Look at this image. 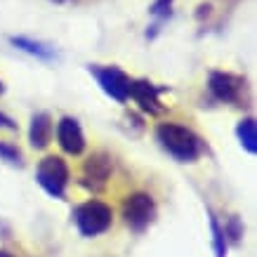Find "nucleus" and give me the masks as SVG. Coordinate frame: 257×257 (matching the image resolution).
Segmentation results:
<instances>
[{"label":"nucleus","mask_w":257,"mask_h":257,"mask_svg":"<svg viewBox=\"0 0 257 257\" xmlns=\"http://www.w3.org/2000/svg\"><path fill=\"white\" fill-rule=\"evenodd\" d=\"M5 92V85H3V80H0V94Z\"/></svg>","instance_id":"6ab92c4d"},{"label":"nucleus","mask_w":257,"mask_h":257,"mask_svg":"<svg viewBox=\"0 0 257 257\" xmlns=\"http://www.w3.org/2000/svg\"><path fill=\"white\" fill-rule=\"evenodd\" d=\"M172 8V0H156L154 5H151V15H168Z\"/></svg>","instance_id":"dca6fc26"},{"label":"nucleus","mask_w":257,"mask_h":257,"mask_svg":"<svg viewBox=\"0 0 257 257\" xmlns=\"http://www.w3.org/2000/svg\"><path fill=\"white\" fill-rule=\"evenodd\" d=\"M109 175H111V156L106 151H97L85 161V177H83L85 182L83 184L97 191V189L106 184Z\"/></svg>","instance_id":"6e6552de"},{"label":"nucleus","mask_w":257,"mask_h":257,"mask_svg":"<svg viewBox=\"0 0 257 257\" xmlns=\"http://www.w3.org/2000/svg\"><path fill=\"white\" fill-rule=\"evenodd\" d=\"M10 43H12L15 47H19V50H24V52H29V55L38 57V59H52V57H55V50L43 45V43H38V40L24 38V36H12Z\"/></svg>","instance_id":"9b49d317"},{"label":"nucleus","mask_w":257,"mask_h":257,"mask_svg":"<svg viewBox=\"0 0 257 257\" xmlns=\"http://www.w3.org/2000/svg\"><path fill=\"white\" fill-rule=\"evenodd\" d=\"M0 158L12 165H22V151L12 147V144H8V142H0Z\"/></svg>","instance_id":"4468645a"},{"label":"nucleus","mask_w":257,"mask_h":257,"mask_svg":"<svg viewBox=\"0 0 257 257\" xmlns=\"http://www.w3.org/2000/svg\"><path fill=\"white\" fill-rule=\"evenodd\" d=\"M208 215H210V231H212V248H215V257H226L224 229H222V224H219L217 217H215L210 210H208Z\"/></svg>","instance_id":"ddd939ff"},{"label":"nucleus","mask_w":257,"mask_h":257,"mask_svg":"<svg viewBox=\"0 0 257 257\" xmlns=\"http://www.w3.org/2000/svg\"><path fill=\"white\" fill-rule=\"evenodd\" d=\"M156 217V201L151 198L144 191H137V194L127 196L123 203V219L125 224L130 226L133 231L142 234Z\"/></svg>","instance_id":"20e7f679"},{"label":"nucleus","mask_w":257,"mask_h":257,"mask_svg":"<svg viewBox=\"0 0 257 257\" xmlns=\"http://www.w3.org/2000/svg\"><path fill=\"white\" fill-rule=\"evenodd\" d=\"M90 73L97 78V83L101 85V90L109 94L111 99L120 101V104L127 101L130 78H127L120 69H116V66H104V69H99V66H90Z\"/></svg>","instance_id":"39448f33"},{"label":"nucleus","mask_w":257,"mask_h":257,"mask_svg":"<svg viewBox=\"0 0 257 257\" xmlns=\"http://www.w3.org/2000/svg\"><path fill=\"white\" fill-rule=\"evenodd\" d=\"M243 85H245L243 78L231 76V73H224V71H212L210 80H208V87H210L212 97L219 101H238L241 99Z\"/></svg>","instance_id":"0eeeda50"},{"label":"nucleus","mask_w":257,"mask_h":257,"mask_svg":"<svg viewBox=\"0 0 257 257\" xmlns=\"http://www.w3.org/2000/svg\"><path fill=\"white\" fill-rule=\"evenodd\" d=\"M236 137L248 154H257V125L252 118H243L241 123L236 125Z\"/></svg>","instance_id":"f8f14e48"},{"label":"nucleus","mask_w":257,"mask_h":257,"mask_svg":"<svg viewBox=\"0 0 257 257\" xmlns=\"http://www.w3.org/2000/svg\"><path fill=\"white\" fill-rule=\"evenodd\" d=\"M73 222H76V226H78V231L83 236L94 238V236H99L111 229L113 210L101 201H87L73 210Z\"/></svg>","instance_id":"f03ea898"},{"label":"nucleus","mask_w":257,"mask_h":257,"mask_svg":"<svg viewBox=\"0 0 257 257\" xmlns=\"http://www.w3.org/2000/svg\"><path fill=\"white\" fill-rule=\"evenodd\" d=\"M0 257H15L12 252H8V250H0Z\"/></svg>","instance_id":"a211bd4d"},{"label":"nucleus","mask_w":257,"mask_h":257,"mask_svg":"<svg viewBox=\"0 0 257 257\" xmlns=\"http://www.w3.org/2000/svg\"><path fill=\"white\" fill-rule=\"evenodd\" d=\"M158 94H161V90H158L154 83H149V80H130V92H127V97H133L142 106V111H147L151 116L163 111Z\"/></svg>","instance_id":"1a4fd4ad"},{"label":"nucleus","mask_w":257,"mask_h":257,"mask_svg":"<svg viewBox=\"0 0 257 257\" xmlns=\"http://www.w3.org/2000/svg\"><path fill=\"white\" fill-rule=\"evenodd\" d=\"M0 127H3V130H10V133H17V130H19L15 120H12L10 116H5L3 111H0Z\"/></svg>","instance_id":"f3484780"},{"label":"nucleus","mask_w":257,"mask_h":257,"mask_svg":"<svg viewBox=\"0 0 257 257\" xmlns=\"http://www.w3.org/2000/svg\"><path fill=\"white\" fill-rule=\"evenodd\" d=\"M36 182L52 198H64L66 187H69V165H66V161L59 156L43 158L38 168H36Z\"/></svg>","instance_id":"7ed1b4c3"},{"label":"nucleus","mask_w":257,"mask_h":257,"mask_svg":"<svg viewBox=\"0 0 257 257\" xmlns=\"http://www.w3.org/2000/svg\"><path fill=\"white\" fill-rule=\"evenodd\" d=\"M222 229H224L226 238H231L234 243H238L243 238V224H241V219L238 217H229V222H226Z\"/></svg>","instance_id":"2eb2a0df"},{"label":"nucleus","mask_w":257,"mask_h":257,"mask_svg":"<svg viewBox=\"0 0 257 257\" xmlns=\"http://www.w3.org/2000/svg\"><path fill=\"white\" fill-rule=\"evenodd\" d=\"M156 137H158V142H161V147H163L175 161H179V163H194L203 151L201 137H198L194 130L184 127V125L161 123L156 127Z\"/></svg>","instance_id":"f257e3e1"},{"label":"nucleus","mask_w":257,"mask_h":257,"mask_svg":"<svg viewBox=\"0 0 257 257\" xmlns=\"http://www.w3.org/2000/svg\"><path fill=\"white\" fill-rule=\"evenodd\" d=\"M57 142L64 154H69V156H80L85 151V135L76 118L64 116L57 123Z\"/></svg>","instance_id":"423d86ee"},{"label":"nucleus","mask_w":257,"mask_h":257,"mask_svg":"<svg viewBox=\"0 0 257 257\" xmlns=\"http://www.w3.org/2000/svg\"><path fill=\"white\" fill-rule=\"evenodd\" d=\"M52 130H55V125H52L50 113H36L29 125V144L33 149H45L52 140Z\"/></svg>","instance_id":"9d476101"}]
</instances>
